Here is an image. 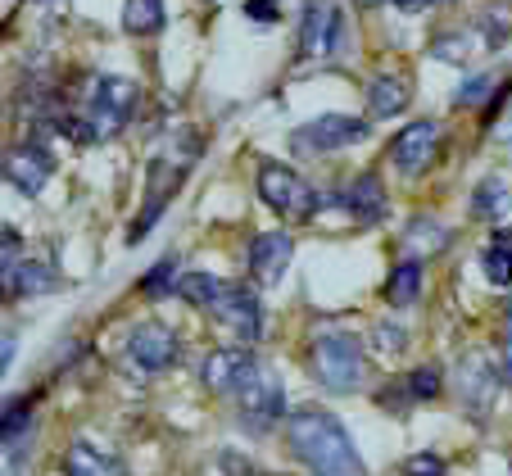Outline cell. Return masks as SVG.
Returning <instances> with one entry per match:
<instances>
[{
  "mask_svg": "<svg viewBox=\"0 0 512 476\" xmlns=\"http://www.w3.org/2000/svg\"><path fill=\"white\" fill-rule=\"evenodd\" d=\"M408 399H435L440 395V368H417L408 372Z\"/></svg>",
  "mask_w": 512,
  "mask_h": 476,
  "instance_id": "cell-24",
  "label": "cell"
},
{
  "mask_svg": "<svg viewBox=\"0 0 512 476\" xmlns=\"http://www.w3.org/2000/svg\"><path fill=\"white\" fill-rule=\"evenodd\" d=\"M377 345H386V354H399V350H404V336H399V331H390V327H377Z\"/></svg>",
  "mask_w": 512,
  "mask_h": 476,
  "instance_id": "cell-29",
  "label": "cell"
},
{
  "mask_svg": "<svg viewBox=\"0 0 512 476\" xmlns=\"http://www.w3.org/2000/svg\"><path fill=\"white\" fill-rule=\"evenodd\" d=\"M254 372H259L254 350H245V345H223V350H213L209 359H204L200 377L213 395H241V390L250 386Z\"/></svg>",
  "mask_w": 512,
  "mask_h": 476,
  "instance_id": "cell-4",
  "label": "cell"
},
{
  "mask_svg": "<svg viewBox=\"0 0 512 476\" xmlns=\"http://www.w3.org/2000/svg\"><path fill=\"white\" fill-rule=\"evenodd\" d=\"M404 476H445V463L435 454H413L404 463Z\"/></svg>",
  "mask_w": 512,
  "mask_h": 476,
  "instance_id": "cell-26",
  "label": "cell"
},
{
  "mask_svg": "<svg viewBox=\"0 0 512 476\" xmlns=\"http://www.w3.org/2000/svg\"><path fill=\"white\" fill-rule=\"evenodd\" d=\"M14 363V336H5V350H0V368H10Z\"/></svg>",
  "mask_w": 512,
  "mask_h": 476,
  "instance_id": "cell-32",
  "label": "cell"
},
{
  "mask_svg": "<svg viewBox=\"0 0 512 476\" xmlns=\"http://www.w3.org/2000/svg\"><path fill=\"white\" fill-rule=\"evenodd\" d=\"M485 91H490V78H472L463 91H458V105H481Z\"/></svg>",
  "mask_w": 512,
  "mask_h": 476,
  "instance_id": "cell-27",
  "label": "cell"
},
{
  "mask_svg": "<svg viewBox=\"0 0 512 476\" xmlns=\"http://www.w3.org/2000/svg\"><path fill=\"white\" fill-rule=\"evenodd\" d=\"M64 476H127V467L118 463V458L91 449L87 440H78V445L64 454Z\"/></svg>",
  "mask_w": 512,
  "mask_h": 476,
  "instance_id": "cell-15",
  "label": "cell"
},
{
  "mask_svg": "<svg viewBox=\"0 0 512 476\" xmlns=\"http://www.w3.org/2000/svg\"><path fill=\"white\" fill-rule=\"evenodd\" d=\"M209 313L223 322V327H232L236 340H259L263 336V309H259V300H254V291H245V286H227Z\"/></svg>",
  "mask_w": 512,
  "mask_h": 476,
  "instance_id": "cell-9",
  "label": "cell"
},
{
  "mask_svg": "<svg viewBox=\"0 0 512 476\" xmlns=\"http://www.w3.org/2000/svg\"><path fill=\"white\" fill-rule=\"evenodd\" d=\"M55 268L50 263H37V259H28V263H19L14 268V277L5 282V291L10 295H46V291H55Z\"/></svg>",
  "mask_w": 512,
  "mask_h": 476,
  "instance_id": "cell-19",
  "label": "cell"
},
{
  "mask_svg": "<svg viewBox=\"0 0 512 476\" xmlns=\"http://www.w3.org/2000/svg\"><path fill=\"white\" fill-rule=\"evenodd\" d=\"M458 395H463L467 413L472 418H481V413H490L494 395H499V372L490 368V359L485 354H467L463 368H458Z\"/></svg>",
  "mask_w": 512,
  "mask_h": 476,
  "instance_id": "cell-10",
  "label": "cell"
},
{
  "mask_svg": "<svg viewBox=\"0 0 512 476\" xmlns=\"http://www.w3.org/2000/svg\"><path fill=\"white\" fill-rule=\"evenodd\" d=\"M304 359H309V372L318 377V386L336 390V395H354V390L363 386V372H368V363H363V345L340 327L313 331Z\"/></svg>",
  "mask_w": 512,
  "mask_h": 476,
  "instance_id": "cell-2",
  "label": "cell"
},
{
  "mask_svg": "<svg viewBox=\"0 0 512 476\" xmlns=\"http://www.w3.org/2000/svg\"><path fill=\"white\" fill-rule=\"evenodd\" d=\"M245 14H250V19H277V0H250Z\"/></svg>",
  "mask_w": 512,
  "mask_h": 476,
  "instance_id": "cell-28",
  "label": "cell"
},
{
  "mask_svg": "<svg viewBox=\"0 0 512 476\" xmlns=\"http://www.w3.org/2000/svg\"><path fill=\"white\" fill-rule=\"evenodd\" d=\"M340 41V14L322 0H313L309 14H304V32H300V55L304 59H322L331 46Z\"/></svg>",
  "mask_w": 512,
  "mask_h": 476,
  "instance_id": "cell-13",
  "label": "cell"
},
{
  "mask_svg": "<svg viewBox=\"0 0 512 476\" xmlns=\"http://www.w3.org/2000/svg\"><path fill=\"white\" fill-rule=\"evenodd\" d=\"M286 445L313 476H368L363 463H358L354 440H349L345 427H340L331 413H322V408H300V413H290Z\"/></svg>",
  "mask_w": 512,
  "mask_h": 476,
  "instance_id": "cell-1",
  "label": "cell"
},
{
  "mask_svg": "<svg viewBox=\"0 0 512 476\" xmlns=\"http://www.w3.org/2000/svg\"><path fill=\"white\" fill-rule=\"evenodd\" d=\"M386 304L390 309H408V304H417V295H422V259H404L395 263V272L386 277Z\"/></svg>",
  "mask_w": 512,
  "mask_h": 476,
  "instance_id": "cell-16",
  "label": "cell"
},
{
  "mask_svg": "<svg viewBox=\"0 0 512 476\" xmlns=\"http://www.w3.org/2000/svg\"><path fill=\"white\" fill-rule=\"evenodd\" d=\"M236 404H241V418L250 431H268L281 422V413H286V390H281V381L272 377V372H254L250 386L236 395Z\"/></svg>",
  "mask_w": 512,
  "mask_h": 476,
  "instance_id": "cell-5",
  "label": "cell"
},
{
  "mask_svg": "<svg viewBox=\"0 0 512 476\" xmlns=\"http://www.w3.org/2000/svg\"><path fill=\"white\" fill-rule=\"evenodd\" d=\"M368 136V123L363 118H349V114H322L313 118V123L300 127V136H295V146L300 150H345V146H358Z\"/></svg>",
  "mask_w": 512,
  "mask_h": 476,
  "instance_id": "cell-7",
  "label": "cell"
},
{
  "mask_svg": "<svg viewBox=\"0 0 512 476\" xmlns=\"http://www.w3.org/2000/svg\"><path fill=\"white\" fill-rule=\"evenodd\" d=\"M358 5H377V0H358Z\"/></svg>",
  "mask_w": 512,
  "mask_h": 476,
  "instance_id": "cell-33",
  "label": "cell"
},
{
  "mask_svg": "<svg viewBox=\"0 0 512 476\" xmlns=\"http://www.w3.org/2000/svg\"><path fill=\"white\" fill-rule=\"evenodd\" d=\"M345 204L354 209L358 223H377V218H386V186H381V177L377 173H363L345 191Z\"/></svg>",
  "mask_w": 512,
  "mask_h": 476,
  "instance_id": "cell-14",
  "label": "cell"
},
{
  "mask_svg": "<svg viewBox=\"0 0 512 476\" xmlns=\"http://www.w3.org/2000/svg\"><path fill=\"white\" fill-rule=\"evenodd\" d=\"M290 254H295V241H290L286 232H263V236H254V245H250V272H254V282L272 286L281 272H286Z\"/></svg>",
  "mask_w": 512,
  "mask_h": 476,
  "instance_id": "cell-12",
  "label": "cell"
},
{
  "mask_svg": "<svg viewBox=\"0 0 512 476\" xmlns=\"http://www.w3.org/2000/svg\"><path fill=\"white\" fill-rule=\"evenodd\" d=\"M440 155V123L435 118H417L408 123L404 132L395 136V146H390V164L404 168V173H426Z\"/></svg>",
  "mask_w": 512,
  "mask_h": 476,
  "instance_id": "cell-6",
  "label": "cell"
},
{
  "mask_svg": "<svg viewBox=\"0 0 512 476\" xmlns=\"http://www.w3.org/2000/svg\"><path fill=\"white\" fill-rule=\"evenodd\" d=\"M404 14H417V10H431V5H440V0H395Z\"/></svg>",
  "mask_w": 512,
  "mask_h": 476,
  "instance_id": "cell-30",
  "label": "cell"
},
{
  "mask_svg": "<svg viewBox=\"0 0 512 476\" xmlns=\"http://www.w3.org/2000/svg\"><path fill=\"white\" fill-rule=\"evenodd\" d=\"M259 200L281 218H313V209H318L313 186L286 164H263L259 168Z\"/></svg>",
  "mask_w": 512,
  "mask_h": 476,
  "instance_id": "cell-3",
  "label": "cell"
},
{
  "mask_svg": "<svg viewBox=\"0 0 512 476\" xmlns=\"http://www.w3.org/2000/svg\"><path fill=\"white\" fill-rule=\"evenodd\" d=\"M508 322H512V300H508Z\"/></svg>",
  "mask_w": 512,
  "mask_h": 476,
  "instance_id": "cell-34",
  "label": "cell"
},
{
  "mask_svg": "<svg viewBox=\"0 0 512 476\" xmlns=\"http://www.w3.org/2000/svg\"><path fill=\"white\" fill-rule=\"evenodd\" d=\"M123 28L132 37H150L164 28V0H123Z\"/></svg>",
  "mask_w": 512,
  "mask_h": 476,
  "instance_id": "cell-20",
  "label": "cell"
},
{
  "mask_svg": "<svg viewBox=\"0 0 512 476\" xmlns=\"http://www.w3.org/2000/svg\"><path fill=\"white\" fill-rule=\"evenodd\" d=\"M50 155L41 146H19L10 150V159H5V177H10V186L19 195H41V186L50 182Z\"/></svg>",
  "mask_w": 512,
  "mask_h": 476,
  "instance_id": "cell-11",
  "label": "cell"
},
{
  "mask_svg": "<svg viewBox=\"0 0 512 476\" xmlns=\"http://www.w3.org/2000/svg\"><path fill=\"white\" fill-rule=\"evenodd\" d=\"M503 377L512 381V327H508V336H503Z\"/></svg>",
  "mask_w": 512,
  "mask_h": 476,
  "instance_id": "cell-31",
  "label": "cell"
},
{
  "mask_svg": "<svg viewBox=\"0 0 512 476\" xmlns=\"http://www.w3.org/2000/svg\"><path fill=\"white\" fill-rule=\"evenodd\" d=\"M481 28H485V41H490V46H503V41L512 37V10L508 5H490V10L481 14Z\"/></svg>",
  "mask_w": 512,
  "mask_h": 476,
  "instance_id": "cell-23",
  "label": "cell"
},
{
  "mask_svg": "<svg viewBox=\"0 0 512 476\" xmlns=\"http://www.w3.org/2000/svg\"><path fill=\"white\" fill-rule=\"evenodd\" d=\"M368 105H372V114L377 118H395V114H404L408 109V82L404 78H377L368 87Z\"/></svg>",
  "mask_w": 512,
  "mask_h": 476,
  "instance_id": "cell-18",
  "label": "cell"
},
{
  "mask_svg": "<svg viewBox=\"0 0 512 476\" xmlns=\"http://www.w3.org/2000/svg\"><path fill=\"white\" fill-rule=\"evenodd\" d=\"M173 263H155V268L145 272V282H141V295H159V291H173Z\"/></svg>",
  "mask_w": 512,
  "mask_h": 476,
  "instance_id": "cell-25",
  "label": "cell"
},
{
  "mask_svg": "<svg viewBox=\"0 0 512 476\" xmlns=\"http://www.w3.org/2000/svg\"><path fill=\"white\" fill-rule=\"evenodd\" d=\"M472 214L476 218H503V214H508V186H503L499 177H485V182L476 186Z\"/></svg>",
  "mask_w": 512,
  "mask_h": 476,
  "instance_id": "cell-22",
  "label": "cell"
},
{
  "mask_svg": "<svg viewBox=\"0 0 512 476\" xmlns=\"http://www.w3.org/2000/svg\"><path fill=\"white\" fill-rule=\"evenodd\" d=\"M177 291H182V300H191V304H200V309H213L218 304V295L227 291L213 272H186L182 282H177Z\"/></svg>",
  "mask_w": 512,
  "mask_h": 476,
  "instance_id": "cell-21",
  "label": "cell"
},
{
  "mask_svg": "<svg viewBox=\"0 0 512 476\" xmlns=\"http://www.w3.org/2000/svg\"><path fill=\"white\" fill-rule=\"evenodd\" d=\"M127 359L141 372H164L177 363V336L164 327V322H141L127 336Z\"/></svg>",
  "mask_w": 512,
  "mask_h": 476,
  "instance_id": "cell-8",
  "label": "cell"
},
{
  "mask_svg": "<svg viewBox=\"0 0 512 476\" xmlns=\"http://www.w3.org/2000/svg\"><path fill=\"white\" fill-rule=\"evenodd\" d=\"M481 268L490 286H512V232H494L481 250Z\"/></svg>",
  "mask_w": 512,
  "mask_h": 476,
  "instance_id": "cell-17",
  "label": "cell"
}]
</instances>
